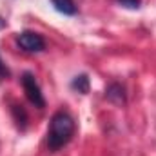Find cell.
Segmentation results:
<instances>
[{
    "instance_id": "cell-1",
    "label": "cell",
    "mask_w": 156,
    "mask_h": 156,
    "mask_svg": "<svg viewBox=\"0 0 156 156\" xmlns=\"http://www.w3.org/2000/svg\"><path fill=\"white\" fill-rule=\"evenodd\" d=\"M73 133H75V120L64 111L56 113L51 118V125H49V133H47L49 149L58 151L60 147H64L71 140Z\"/></svg>"
},
{
    "instance_id": "cell-2",
    "label": "cell",
    "mask_w": 156,
    "mask_h": 156,
    "mask_svg": "<svg viewBox=\"0 0 156 156\" xmlns=\"http://www.w3.org/2000/svg\"><path fill=\"white\" fill-rule=\"evenodd\" d=\"M22 85H24V93H26L27 100H29L35 107L44 109V107H45L44 94H42L40 85L37 83V80H35V76H33L31 73H24V75H22Z\"/></svg>"
},
{
    "instance_id": "cell-3",
    "label": "cell",
    "mask_w": 156,
    "mask_h": 156,
    "mask_svg": "<svg viewBox=\"0 0 156 156\" xmlns=\"http://www.w3.org/2000/svg\"><path fill=\"white\" fill-rule=\"evenodd\" d=\"M16 42H18V45H20L24 51H27V53H40V51L45 49L44 38L40 37L38 33H33V31H24V33H20V35L16 37Z\"/></svg>"
},
{
    "instance_id": "cell-4",
    "label": "cell",
    "mask_w": 156,
    "mask_h": 156,
    "mask_svg": "<svg viewBox=\"0 0 156 156\" xmlns=\"http://www.w3.org/2000/svg\"><path fill=\"white\" fill-rule=\"evenodd\" d=\"M105 96H107V100H111L113 104H123V102H125V91H123V87L118 85V83H111V85L107 87Z\"/></svg>"
},
{
    "instance_id": "cell-5",
    "label": "cell",
    "mask_w": 156,
    "mask_h": 156,
    "mask_svg": "<svg viewBox=\"0 0 156 156\" xmlns=\"http://www.w3.org/2000/svg\"><path fill=\"white\" fill-rule=\"evenodd\" d=\"M51 4L58 13H64V15H75L76 13V5L73 0H51Z\"/></svg>"
},
{
    "instance_id": "cell-6",
    "label": "cell",
    "mask_w": 156,
    "mask_h": 156,
    "mask_svg": "<svg viewBox=\"0 0 156 156\" xmlns=\"http://www.w3.org/2000/svg\"><path fill=\"white\" fill-rule=\"evenodd\" d=\"M71 87L82 94H87L89 93V76L87 75H76L71 82Z\"/></svg>"
},
{
    "instance_id": "cell-7",
    "label": "cell",
    "mask_w": 156,
    "mask_h": 156,
    "mask_svg": "<svg viewBox=\"0 0 156 156\" xmlns=\"http://www.w3.org/2000/svg\"><path fill=\"white\" fill-rule=\"evenodd\" d=\"M118 4L123 5V7H127V9H138L140 4H142V0H118Z\"/></svg>"
},
{
    "instance_id": "cell-8",
    "label": "cell",
    "mask_w": 156,
    "mask_h": 156,
    "mask_svg": "<svg viewBox=\"0 0 156 156\" xmlns=\"http://www.w3.org/2000/svg\"><path fill=\"white\" fill-rule=\"evenodd\" d=\"M9 76V71H7V67L4 66V62H2V58H0V82L4 80V78Z\"/></svg>"
},
{
    "instance_id": "cell-9",
    "label": "cell",
    "mask_w": 156,
    "mask_h": 156,
    "mask_svg": "<svg viewBox=\"0 0 156 156\" xmlns=\"http://www.w3.org/2000/svg\"><path fill=\"white\" fill-rule=\"evenodd\" d=\"M4 27H5V20L0 16V29H4Z\"/></svg>"
}]
</instances>
